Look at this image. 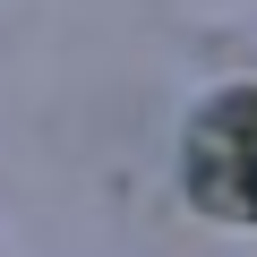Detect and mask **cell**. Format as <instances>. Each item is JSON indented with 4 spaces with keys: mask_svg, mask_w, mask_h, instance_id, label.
Instances as JSON below:
<instances>
[{
    "mask_svg": "<svg viewBox=\"0 0 257 257\" xmlns=\"http://www.w3.org/2000/svg\"><path fill=\"white\" fill-rule=\"evenodd\" d=\"M189 197L206 214L257 223V94H223L189 128Z\"/></svg>",
    "mask_w": 257,
    "mask_h": 257,
    "instance_id": "obj_1",
    "label": "cell"
}]
</instances>
